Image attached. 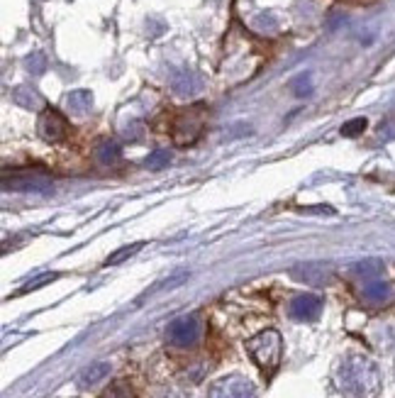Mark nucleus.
<instances>
[{"mask_svg": "<svg viewBox=\"0 0 395 398\" xmlns=\"http://www.w3.org/2000/svg\"><path fill=\"white\" fill-rule=\"evenodd\" d=\"M101 398H134V391H132V386L127 381H115L110 389L103 391Z\"/></svg>", "mask_w": 395, "mask_h": 398, "instance_id": "18", "label": "nucleus"}, {"mask_svg": "<svg viewBox=\"0 0 395 398\" xmlns=\"http://www.w3.org/2000/svg\"><path fill=\"white\" fill-rule=\"evenodd\" d=\"M200 340V320L198 315H181L166 328V342L173 347H193Z\"/></svg>", "mask_w": 395, "mask_h": 398, "instance_id": "4", "label": "nucleus"}, {"mask_svg": "<svg viewBox=\"0 0 395 398\" xmlns=\"http://www.w3.org/2000/svg\"><path fill=\"white\" fill-rule=\"evenodd\" d=\"M205 398H259V396H256V389L249 379L239 377V374H232V377L217 379L215 384L207 389Z\"/></svg>", "mask_w": 395, "mask_h": 398, "instance_id": "5", "label": "nucleus"}, {"mask_svg": "<svg viewBox=\"0 0 395 398\" xmlns=\"http://www.w3.org/2000/svg\"><path fill=\"white\" fill-rule=\"evenodd\" d=\"M369 127V123H366V118H354V120H349V123H344L342 125V135L344 137H359L361 132Z\"/></svg>", "mask_w": 395, "mask_h": 398, "instance_id": "20", "label": "nucleus"}, {"mask_svg": "<svg viewBox=\"0 0 395 398\" xmlns=\"http://www.w3.org/2000/svg\"><path fill=\"white\" fill-rule=\"evenodd\" d=\"M3 189L15 193H49L54 189L52 179L42 171H3Z\"/></svg>", "mask_w": 395, "mask_h": 398, "instance_id": "3", "label": "nucleus"}, {"mask_svg": "<svg viewBox=\"0 0 395 398\" xmlns=\"http://www.w3.org/2000/svg\"><path fill=\"white\" fill-rule=\"evenodd\" d=\"M361 296H364L369 303H386L393 298V286L386 284V281H371V284L364 286Z\"/></svg>", "mask_w": 395, "mask_h": 398, "instance_id": "10", "label": "nucleus"}, {"mask_svg": "<svg viewBox=\"0 0 395 398\" xmlns=\"http://www.w3.org/2000/svg\"><path fill=\"white\" fill-rule=\"evenodd\" d=\"M96 159L103 167H115V164H120V159H122V149L115 145V142L105 140L96 147Z\"/></svg>", "mask_w": 395, "mask_h": 398, "instance_id": "12", "label": "nucleus"}, {"mask_svg": "<svg viewBox=\"0 0 395 398\" xmlns=\"http://www.w3.org/2000/svg\"><path fill=\"white\" fill-rule=\"evenodd\" d=\"M110 374V364L108 362H98V364H91L88 369H84L79 377V386L81 389H91V386H96L98 381H103Z\"/></svg>", "mask_w": 395, "mask_h": 398, "instance_id": "11", "label": "nucleus"}, {"mask_svg": "<svg viewBox=\"0 0 395 398\" xmlns=\"http://www.w3.org/2000/svg\"><path fill=\"white\" fill-rule=\"evenodd\" d=\"M15 103L22 105V108H42V98L37 96L35 91H27V88H20L15 91Z\"/></svg>", "mask_w": 395, "mask_h": 398, "instance_id": "16", "label": "nucleus"}, {"mask_svg": "<svg viewBox=\"0 0 395 398\" xmlns=\"http://www.w3.org/2000/svg\"><path fill=\"white\" fill-rule=\"evenodd\" d=\"M351 272H354L356 276H361V279H373V276H378L383 272V264L378 262V259H366V262L354 264Z\"/></svg>", "mask_w": 395, "mask_h": 398, "instance_id": "15", "label": "nucleus"}, {"mask_svg": "<svg viewBox=\"0 0 395 398\" xmlns=\"http://www.w3.org/2000/svg\"><path fill=\"white\" fill-rule=\"evenodd\" d=\"M293 276L298 281H305V284H312V286H322V284H327V279H329L327 269L322 267V264H303V267L293 269Z\"/></svg>", "mask_w": 395, "mask_h": 398, "instance_id": "9", "label": "nucleus"}, {"mask_svg": "<svg viewBox=\"0 0 395 398\" xmlns=\"http://www.w3.org/2000/svg\"><path fill=\"white\" fill-rule=\"evenodd\" d=\"M195 88H198V81L190 74L176 76V79H173V91L178 93V96H185V93H195Z\"/></svg>", "mask_w": 395, "mask_h": 398, "instance_id": "19", "label": "nucleus"}, {"mask_svg": "<svg viewBox=\"0 0 395 398\" xmlns=\"http://www.w3.org/2000/svg\"><path fill=\"white\" fill-rule=\"evenodd\" d=\"M168 164H171V152H168V149H154L149 157L144 159V167L151 171L166 169Z\"/></svg>", "mask_w": 395, "mask_h": 398, "instance_id": "14", "label": "nucleus"}, {"mask_svg": "<svg viewBox=\"0 0 395 398\" xmlns=\"http://www.w3.org/2000/svg\"><path fill=\"white\" fill-rule=\"evenodd\" d=\"M322 313V298L315 294H300L290 301V315L295 320H315Z\"/></svg>", "mask_w": 395, "mask_h": 398, "instance_id": "8", "label": "nucleus"}, {"mask_svg": "<svg viewBox=\"0 0 395 398\" xmlns=\"http://www.w3.org/2000/svg\"><path fill=\"white\" fill-rule=\"evenodd\" d=\"M202 132V105L188 110L183 118L176 123L173 130V145L176 147H190L195 145V140L200 137Z\"/></svg>", "mask_w": 395, "mask_h": 398, "instance_id": "6", "label": "nucleus"}, {"mask_svg": "<svg viewBox=\"0 0 395 398\" xmlns=\"http://www.w3.org/2000/svg\"><path fill=\"white\" fill-rule=\"evenodd\" d=\"M246 352H249V357L254 359L256 367H259L263 374L271 377V374L278 369L281 357H283L281 333H276V330H263V333L254 335L249 342H246Z\"/></svg>", "mask_w": 395, "mask_h": 398, "instance_id": "2", "label": "nucleus"}, {"mask_svg": "<svg viewBox=\"0 0 395 398\" xmlns=\"http://www.w3.org/2000/svg\"><path fill=\"white\" fill-rule=\"evenodd\" d=\"M57 276L59 274H42L40 279H35V281H30V284L25 286V289L20 291V294H27V291H35V289H42L44 284H52V281H57Z\"/></svg>", "mask_w": 395, "mask_h": 398, "instance_id": "22", "label": "nucleus"}, {"mask_svg": "<svg viewBox=\"0 0 395 398\" xmlns=\"http://www.w3.org/2000/svg\"><path fill=\"white\" fill-rule=\"evenodd\" d=\"M66 105L74 115H86L93 105V96L88 91H74L69 98H66Z\"/></svg>", "mask_w": 395, "mask_h": 398, "instance_id": "13", "label": "nucleus"}, {"mask_svg": "<svg viewBox=\"0 0 395 398\" xmlns=\"http://www.w3.org/2000/svg\"><path fill=\"white\" fill-rule=\"evenodd\" d=\"M142 242H137V245H130V247H122V250H118L115 254H110L108 257V262H105V267H115V264H122L125 259H130V257H134L137 252L142 250Z\"/></svg>", "mask_w": 395, "mask_h": 398, "instance_id": "17", "label": "nucleus"}, {"mask_svg": "<svg viewBox=\"0 0 395 398\" xmlns=\"http://www.w3.org/2000/svg\"><path fill=\"white\" fill-rule=\"evenodd\" d=\"M188 279V272H178V274H173L171 279H164L161 284H156L154 286L151 291H147V294H156V291H166V289H176V286H181L183 281Z\"/></svg>", "mask_w": 395, "mask_h": 398, "instance_id": "21", "label": "nucleus"}, {"mask_svg": "<svg viewBox=\"0 0 395 398\" xmlns=\"http://www.w3.org/2000/svg\"><path fill=\"white\" fill-rule=\"evenodd\" d=\"M40 135L44 142H49V145H59V142L66 140V135H69V123H66V118L59 110L54 108H47L44 113L40 115Z\"/></svg>", "mask_w": 395, "mask_h": 398, "instance_id": "7", "label": "nucleus"}, {"mask_svg": "<svg viewBox=\"0 0 395 398\" xmlns=\"http://www.w3.org/2000/svg\"><path fill=\"white\" fill-rule=\"evenodd\" d=\"M337 386L351 398H371L381 389V372L369 357L351 355L339 364Z\"/></svg>", "mask_w": 395, "mask_h": 398, "instance_id": "1", "label": "nucleus"}]
</instances>
